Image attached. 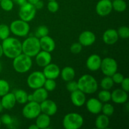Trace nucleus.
Wrapping results in <instances>:
<instances>
[{"label": "nucleus", "mask_w": 129, "mask_h": 129, "mask_svg": "<svg viewBox=\"0 0 129 129\" xmlns=\"http://www.w3.org/2000/svg\"><path fill=\"white\" fill-rule=\"evenodd\" d=\"M1 45L3 54L10 59H14L22 53L21 42L16 38L9 37L3 40Z\"/></svg>", "instance_id": "nucleus-1"}, {"label": "nucleus", "mask_w": 129, "mask_h": 129, "mask_svg": "<svg viewBox=\"0 0 129 129\" xmlns=\"http://www.w3.org/2000/svg\"><path fill=\"white\" fill-rule=\"evenodd\" d=\"M78 89L84 94H93L97 91L98 84L95 78L89 74L82 76L78 81Z\"/></svg>", "instance_id": "nucleus-2"}, {"label": "nucleus", "mask_w": 129, "mask_h": 129, "mask_svg": "<svg viewBox=\"0 0 129 129\" xmlns=\"http://www.w3.org/2000/svg\"><path fill=\"white\" fill-rule=\"evenodd\" d=\"M22 53L29 57H35L41 50L39 39L37 37H29L22 43Z\"/></svg>", "instance_id": "nucleus-3"}, {"label": "nucleus", "mask_w": 129, "mask_h": 129, "mask_svg": "<svg viewBox=\"0 0 129 129\" xmlns=\"http://www.w3.org/2000/svg\"><path fill=\"white\" fill-rule=\"evenodd\" d=\"M13 59L14 69L18 73H26L32 66V60L31 57L23 53H21Z\"/></svg>", "instance_id": "nucleus-4"}, {"label": "nucleus", "mask_w": 129, "mask_h": 129, "mask_svg": "<svg viewBox=\"0 0 129 129\" xmlns=\"http://www.w3.org/2000/svg\"><path fill=\"white\" fill-rule=\"evenodd\" d=\"M84 119L78 113H69L66 115L62 124L66 129H79L83 126Z\"/></svg>", "instance_id": "nucleus-5"}, {"label": "nucleus", "mask_w": 129, "mask_h": 129, "mask_svg": "<svg viewBox=\"0 0 129 129\" xmlns=\"http://www.w3.org/2000/svg\"><path fill=\"white\" fill-rule=\"evenodd\" d=\"M10 29L11 32L15 35L20 37H26L30 31V25L28 23L21 20H16L10 24Z\"/></svg>", "instance_id": "nucleus-6"}, {"label": "nucleus", "mask_w": 129, "mask_h": 129, "mask_svg": "<svg viewBox=\"0 0 129 129\" xmlns=\"http://www.w3.org/2000/svg\"><path fill=\"white\" fill-rule=\"evenodd\" d=\"M40 103L35 102H28L22 110V114L27 119H35L41 113Z\"/></svg>", "instance_id": "nucleus-7"}, {"label": "nucleus", "mask_w": 129, "mask_h": 129, "mask_svg": "<svg viewBox=\"0 0 129 129\" xmlns=\"http://www.w3.org/2000/svg\"><path fill=\"white\" fill-rule=\"evenodd\" d=\"M36 11L37 10L34 5L26 2L20 6L18 12L19 17L21 20L28 23L34 20L36 15Z\"/></svg>", "instance_id": "nucleus-8"}, {"label": "nucleus", "mask_w": 129, "mask_h": 129, "mask_svg": "<svg viewBox=\"0 0 129 129\" xmlns=\"http://www.w3.org/2000/svg\"><path fill=\"white\" fill-rule=\"evenodd\" d=\"M45 79L46 78L43 72L34 71L28 76L26 82L30 88L35 89L44 86Z\"/></svg>", "instance_id": "nucleus-9"}, {"label": "nucleus", "mask_w": 129, "mask_h": 129, "mask_svg": "<svg viewBox=\"0 0 129 129\" xmlns=\"http://www.w3.org/2000/svg\"><path fill=\"white\" fill-rule=\"evenodd\" d=\"M118 64L114 59L111 57H106L102 60L100 69L105 76H112L117 72Z\"/></svg>", "instance_id": "nucleus-10"}, {"label": "nucleus", "mask_w": 129, "mask_h": 129, "mask_svg": "<svg viewBox=\"0 0 129 129\" xmlns=\"http://www.w3.org/2000/svg\"><path fill=\"white\" fill-rule=\"evenodd\" d=\"M112 10L113 8L110 0H100L96 6V12L101 16H107L112 12Z\"/></svg>", "instance_id": "nucleus-11"}, {"label": "nucleus", "mask_w": 129, "mask_h": 129, "mask_svg": "<svg viewBox=\"0 0 129 129\" xmlns=\"http://www.w3.org/2000/svg\"><path fill=\"white\" fill-rule=\"evenodd\" d=\"M40 109L42 113L47 115L49 116H53L57 112V106L56 103L50 100H45L40 103Z\"/></svg>", "instance_id": "nucleus-12"}, {"label": "nucleus", "mask_w": 129, "mask_h": 129, "mask_svg": "<svg viewBox=\"0 0 129 129\" xmlns=\"http://www.w3.org/2000/svg\"><path fill=\"white\" fill-rule=\"evenodd\" d=\"M43 73L46 79H55L60 75V70L57 64L50 62L44 67Z\"/></svg>", "instance_id": "nucleus-13"}, {"label": "nucleus", "mask_w": 129, "mask_h": 129, "mask_svg": "<svg viewBox=\"0 0 129 129\" xmlns=\"http://www.w3.org/2000/svg\"><path fill=\"white\" fill-rule=\"evenodd\" d=\"M128 95L127 92L122 89H116L111 93V100L117 104H123L127 102Z\"/></svg>", "instance_id": "nucleus-14"}, {"label": "nucleus", "mask_w": 129, "mask_h": 129, "mask_svg": "<svg viewBox=\"0 0 129 129\" xmlns=\"http://www.w3.org/2000/svg\"><path fill=\"white\" fill-rule=\"evenodd\" d=\"M96 41V36L91 31H83L79 36V42L83 46L88 47L92 45Z\"/></svg>", "instance_id": "nucleus-15"}, {"label": "nucleus", "mask_w": 129, "mask_h": 129, "mask_svg": "<svg viewBox=\"0 0 129 129\" xmlns=\"http://www.w3.org/2000/svg\"><path fill=\"white\" fill-rule=\"evenodd\" d=\"M35 61L39 66L44 68L51 62L52 55L50 52L44 51V50H42V51L40 50L35 55Z\"/></svg>", "instance_id": "nucleus-16"}, {"label": "nucleus", "mask_w": 129, "mask_h": 129, "mask_svg": "<svg viewBox=\"0 0 129 129\" xmlns=\"http://www.w3.org/2000/svg\"><path fill=\"white\" fill-rule=\"evenodd\" d=\"M40 48L44 51L52 52L55 48V43L54 39L49 35L42 37L39 39Z\"/></svg>", "instance_id": "nucleus-17"}, {"label": "nucleus", "mask_w": 129, "mask_h": 129, "mask_svg": "<svg viewBox=\"0 0 129 129\" xmlns=\"http://www.w3.org/2000/svg\"><path fill=\"white\" fill-rule=\"evenodd\" d=\"M103 103L97 98H91L88 100L86 104L87 110L93 114H98L102 112Z\"/></svg>", "instance_id": "nucleus-18"}, {"label": "nucleus", "mask_w": 129, "mask_h": 129, "mask_svg": "<svg viewBox=\"0 0 129 129\" xmlns=\"http://www.w3.org/2000/svg\"><path fill=\"white\" fill-rule=\"evenodd\" d=\"M102 59L97 54H92L86 60V67L91 71H96L100 69Z\"/></svg>", "instance_id": "nucleus-19"}, {"label": "nucleus", "mask_w": 129, "mask_h": 129, "mask_svg": "<svg viewBox=\"0 0 129 129\" xmlns=\"http://www.w3.org/2000/svg\"><path fill=\"white\" fill-rule=\"evenodd\" d=\"M118 34L116 30L108 29L104 32L103 35V40L107 45H112L116 44L118 40Z\"/></svg>", "instance_id": "nucleus-20"}, {"label": "nucleus", "mask_w": 129, "mask_h": 129, "mask_svg": "<svg viewBox=\"0 0 129 129\" xmlns=\"http://www.w3.org/2000/svg\"><path fill=\"white\" fill-rule=\"evenodd\" d=\"M71 100L74 106L81 107L84 105L86 102V95L79 89L72 92L71 94Z\"/></svg>", "instance_id": "nucleus-21"}, {"label": "nucleus", "mask_w": 129, "mask_h": 129, "mask_svg": "<svg viewBox=\"0 0 129 129\" xmlns=\"http://www.w3.org/2000/svg\"><path fill=\"white\" fill-rule=\"evenodd\" d=\"M1 104L4 109L11 110L13 108L16 104V99L13 93H8L2 96L1 100Z\"/></svg>", "instance_id": "nucleus-22"}, {"label": "nucleus", "mask_w": 129, "mask_h": 129, "mask_svg": "<svg viewBox=\"0 0 129 129\" xmlns=\"http://www.w3.org/2000/svg\"><path fill=\"white\" fill-rule=\"evenodd\" d=\"M35 124L38 127L39 129L47 128L50 125V116L42 113H40L36 118Z\"/></svg>", "instance_id": "nucleus-23"}, {"label": "nucleus", "mask_w": 129, "mask_h": 129, "mask_svg": "<svg viewBox=\"0 0 129 129\" xmlns=\"http://www.w3.org/2000/svg\"><path fill=\"white\" fill-rule=\"evenodd\" d=\"M32 94L34 96V101L39 103H42L44 100L47 99L48 96H49L48 91L44 87L35 89L34 93Z\"/></svg>", "instance_id": "nucleus-24"}, {"label": "nucleus", "mask_w": 129, "mask_h": 129, "mask_svg": "<svg viewBox=\"0 0 129 129\" xmlns=\"http://www.w3.org/2000/svg\"><path fill=\"white\" fill-rule=\"evenodd\" d=\"M60 75L64 81H69L74 79L76 75L75 71L72 67L66 66L62 69Z\"/></svg>", "instance_id": "nucleus-25"}, {"label": "nucleus", "mask_w": 129, "mask_h": 129, "mask_svg": "<svg viewBox=\"0 0 129 129\" xmlns=\"http://www.w3.org/2000/svg\"><path fill=\"white\" fill-rule=\"evenodd\" d=\"M109 117L104 114L100 115L97 117L95 120V126L98 129H105L109 126Z\"/></svg>", "instance_id": "nucleus-26"}, {"label": "nucleus", "mask_w": 129, "mask_h": 129, "mask_svg": "<svg viewBox=\"0 0 129 129\" xmlns=\"http://www.w3.org/2000/svg\"><path fill=\"white\" fill-rule=\"evenodd\" d=\"M16 102L19 104H25L28 102V93L23 89H17L14 92Z\"/></svg>", "instance_id": "nucleus-27"}, {"label": "nucleus", "mask_w": 129, "mask_h": 129, "mask_svg": "<svg viewBox=\"0 0 129 129\" xmlns=\"http://www.w3.org/2000/svg\"><path fill=\"white\" fill-rule=\"evenodd\" d=\"M112 4L113 9L117 12H123L127 9V3L124 0H113Z\"/></svg>", "instance_id": "nucleus-28"}, {"label": "nucleus", "mask_w": 129, "mask_h": 129, "mask_svg": "<svg viewBox=\"0 0 129 129\" xmlns=\"http://www.w3.org/2000/svg\"><path fill=\"white\" fill-rule=\"evenodd\" d=\"M113 84L114 83L112 80V77L107 76H105V77L103 78L100 82V86L102 88L106 90H110L112 89V87L113 86Z\"/></svg>", "instance_id": "nucleus-29"}, {"label": "nucleus", "mask_w": 129, "mask_h": 129, "mask_svg": "<svg viewBox=\"0 0 129 129\" xmlns=\"http://www.w3.org/2000/svg\"><path fill=\"white\" fill-rule=\"evenodd\" d=\"M98 100L102 103H107L111 100V93L109 90L103 89L98 94Z\"/></svg>", "instance_id": "nucleus-30"}, {"label": "nucleus", "mask_w": 129, "mask_h": 129, "mask_svg": "<svg viewBox=\"0 0 129 129\" xmlns=\"http://www.w3.org/2000/svg\"><path fill=\"white\" fill-rule=\"evenodd\" d=\"M10 26L6 24H1L0 25V39L2 40L7 39L10 37Z\"/></svg>", "instance_id": "nucleus-31"}, {"label": "nucleus", "mask_w": 129, "mask_h": 129, "mask_svg": "<svg viewBox=\"0 0 129 129\" xmlns=\"http://www.w3.org/2000/svg\"><path fill=\"white\" fill-rule=\"evenodd\" d=\"M114 107L112 104H110L108 102L105 103V104H103L102 108V112L105 115L108 117H110L114 113Z\"/></svg>", "instance_id": "nucleus-32"}, {"label": "nucleus", "mask_w": 129, "mask_h": 129, "mask_svg": "<svg viewBox=\"0 0 129 129\" xmlns=\"http://www.w3.org/2000/svg\"><path fill=\"white\" fill-rule=\"evenodd\" d=\"M0 6L5 11H10L13 8L14 3L12 0H1Z\"/></svg>", "instance_id": "nucleus-33"}, {"label": "nucleus", "mask_w": 129, "mask_h": 129, "mask_svg": "<svg viewBox=\"0 0 129 129\" xmlns=\"http://www.w3.org/2000/svg\"><path fill=\"white\" fill-rule=\"evenodd\" d=\"M10 91V84L8 82L4 79H0V96L2 97Z\"/></svg>", "instance_id": "nucleus-34"}, {"label": "nucleus", "mask_w": 129, "mask_h": 129, "mask_svg": "<svg viewBox=\"0 0 129 129\" xmlns=\"http://www.w3.org/2000/svg\"><path fill=\"white\" fill-rule=\"evenodd\" d=\"M56 82L55 79H46L44 84V88L48 92L52 91L56 88Z\"/></svg>", "instance_id": "nucleus-35"}, {"label": "nucleus", "mask_w": 129, "mask_h": 129, "mask_svg": "<svg viewBox=\"0 0 129 129\" xmlns=\"http://www.w3.org/2000/svg\"><path fill=\"white\" fill-rule=\"evenodd\" d=\"M49 30L47 26L45 25H41L39 26L36 30V37L37 38H41L42 37L47 36L49 35Z\"/></svg>", "instance_id": "nucleus-36"}, {"label": "nucleus", "mask_w": 129, "mask_h": 129, "mask_svg": "<svg viewBox=\"0 0 129 129\" xmlns=\"http://www.w3.org/2000/svg\"><path fill=\"white\" fill-rule=\"evenodd\" d=\"M118 37L123 39H127L129 37V28L127 26H122L117 30Z\"/></svg>", "instance_id": "nucleus-37"}, {"label": "nucleus", "mask_w": 129, "mask_h": 129, "mask_svg": "<svg viewBox=\"0 0 129 129\" xmlns=\"http://www.w3.org/2000/svg\"><path fill=\"white\" fill-rule=\"evenodd\" d=\"M59 4L56 1H50L47 4V9L50 12L55 13L59 10Z\"/></svg>", "instance_id": "nucleus-38"}, {"label": "nucleus", "mask_w": 129, "mask_h": 129, "mask_svg": "<svg viewBox=\"0 0 129 129\" xmlns=\"http://www.w3.org/2000/svg\"><path fill=\"white\" fill-rule=\"evenodd\" d=\"M82 49H83V45L79 42L74 43L72 44L70 47L71 52L74 54H79L81 52Z\"/></svg>", "instance_id": "nucleus-39"}, {"label": "nucleus", "mask_w": 129, "mask_h": 129, "mask_svg": "<svg viewBox=\"0 0 129 129\" xmlns=\"http://www.w3.org/2000/svg\"><path fill=\"white\" fill-rule=\"evenodd\" d=\"M66 89H68V91H70L71 93L79 89H78V82L73 80L68 81V83L66 84Z\"/></svg>", "instance_id": "nucleus-40"}, {"label": "nucleus", "mask_w": 129, "mask_h": 129, "mask_svg": "<svg viewBox=\"0 0 129 129\" xmlns=\"http://www.w3.org/2000/svg\"><path fill=\"white\" fill-rule=\"evenodd\" d=\"M111 77H112L113 83H116V84H120L123 79H124V76L123 74L120 73H117V72H116Z\"/></svg>", "instance_id": "nucleus-41"}, {"label": "nucleus", "mask_w": 129, "mask_h": 129, "mask_svg": "<svg viewBox=\"0 0 129 129\" xmlns=\"http://www.w3.org/2000/svg\"><path fill=\"white\" fill-rule=\"evenodd\" d=\"M1 123L5 125H10L13 122V118L8 114H4L1 117Z\"/></svg>", "instance_id": "nucleus-42"}, {"label": "nucleus", "mask_w": 129, "mask_h": 129, "mask_svg": "<svg viewBox=\"0 0 129 129\" xmlns=\"http://www.w3.org/2000/svg\"><path fill=\"white\" fill-rule=\"evenodd\" d=\"M120 84L122 89L128 93L129 91V78H124V79H123Z\"/></svg>", "instance_id": "nucleus-43"}, {"label": "nucleus", "mask_w": 129, "mask_h": 129, "mask_svg": "<svg viewBox=\"0 0 129 129\" xmlns=\"http://www.w3.org/2000/svg\"><path fill=\"white\" fill-rule=\"evenodd\" d=\"M44 2H43L42 1H41V0H39L38 2H37L34 5V6H35V8H36V10H41V9L44 7Z\"/></svg>", "instance_id": "nucleus-44"}, {"label": "nucleus", "mask_w": 129, "mask_h": 129, "mask_svg": "<svg viewBox=\"0 0 129 129\" xmlns=\"http://www.w3.org/2000/svg\"><path fill=\"white\" fill-rule=\"evenodd\" d=\"M13 3H16V5H19V6H22L24 4L26 3L27 2V0H12Z\"/></svg>", "instance_id": "nucleus-45"}, {"label": "nucleus", "mask_w": 129, "mask_h": 129, "mask_svg": "<svg viewBox=\"0 0 129 129\" xmlns=\"http://www.w3.org/2000/svg\"><path fill=\"white\" fill-rule=\"evenodd\" d=\"M27 100L28 102H34V96H33V94H28V96H27Z\"/></svg>", "instance_id": "nucleus-46"}, {"label": "nucleus", "mask_w": 129, "mask_h": 129, "mask_svg": "<svg viewBox=\"0 0 129 129\" xmlns=\"http://www.w3.org/2000/svg\"><path fill=\"white\" fill-rule=\"evenodd\" d=\"M28 128L29 129H39L36 124H31V125L29 126Z\"/></svg>", "instance_id": "nucleus-47"}, {"label": "nucleus", "mask_w": 129, "mask_h": 129, "mask_svg": "<svg viewBox=\"0 0 129 129\" xmlns=\"http://www.w3.org/2000/svg\"><path fill=\"white\" fill-rule=\"evenodd\" d=\"M39 0H27V2L30 3L32 4V5H35L37 2H38Z\"/></svg>", "instance_id": "nucleus-48"}, {"label": "nucleus", "mask_w": 129, "mask_h": 129, "mask_svg": "<svg viewBox=\"0 0 129 129\" xmlns=\"http://www.w3.org/2000/svg\"><path fill=\"white\" fill-rule=\"evenodd\" d=\"M3 50L2 45L1 44H0V58L3 56Z\"/></svg>", "instance_id": "nucleus-49"}, {"label": "nucleus", "mask_w": 129, "mask_h": 129, "mask_svg": "<svg viewBox=\"0 0 129 129\" xmlns=\"http://www.w3.org/2000/svg\"><path fill=\"white\" fill-rule=\"evenodd\" d=\"M3 109H4V108H3V107L2 104H1V101H0V113H1V112H2L3 110Z\"/></svg>", "instance_id": "nucleus-50"}, {"label": "nucleus", "mask_w": 129, "mask_h": 129, "mask_svg": "<svg viewBox=\"0 0 129 129\" xmlns=\"http://www.w3.org/2000/svg\"><path fill=\"white\" fill-rule=\"evenodd\" d=\"M2 69H3L2 64H1V62H0V73H1V71H2Z\"/></svg>", "instance_id": "nucleus-51"}, {"label": "nucleus", "mask_w": 129, "mask_h": 129, "mask_svg": "<svg viewBox=\"0 0 129 129\" xmlns=\"http://www.w3.org/2000/svg\"><path fill=\"white\" fill-rule=\"evenodd\" d=\"M1 124H2V123H1V117H0V127H1Z\"/></svg>", "instance_id": "nucleus-52"}, {"label": "nucleus", "mask_w": 129, "mask_h": 129, "mask_svg": "<svg viewBox=\"0 0 129 129\" xmlns=\"http://www.w3.org/2000/svg\"><path fill=\"white\" fill-rule=\"evenodd\" d=\"M47 1H56V0H47Z\"/></svg>", "instance_id": "nucleus-53"}, {"label": "nucleus", "mask_w": 129, "mask_h": 129, "mask_svg": "<svg viewBox=\"0 0 129 129\" xmlns=\"http://www.w3.org/2000/svg\"><path fill=\"white\" fill-rule=\"evenodd\" d=\"M110 1H112V0H110Z\"/></svg>", "instance_id": "nucleus-54"}, {"label": "nucleus", "mask_w": 129, "mask_h": 129, "mask_svg": "<svg viewBox=\"0 0 129 129\" xmlns=\"http://www.w3.org/2000/svg\"><path fill=\"white\" fill-rule=\"evenodd\" d=\"M0 1H1V0H0Z\"/></svg>", "instance_id": "nucleus-55"}]
</instances>
